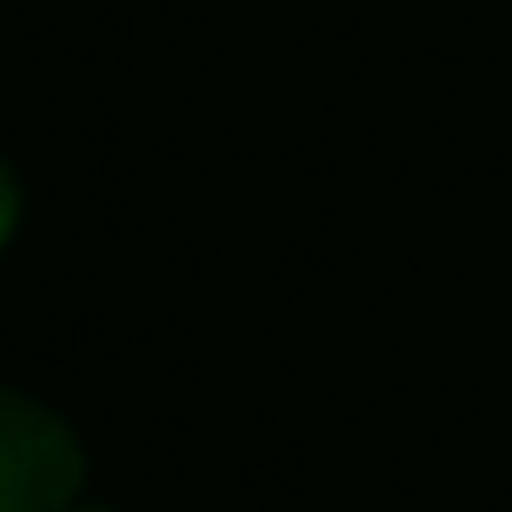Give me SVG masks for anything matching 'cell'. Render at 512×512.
Here are the masks:
<instances>
[{
    "label": "cell",
    "instance_id": "6da1fadb",
    "mask_svg": "<svg viewBox=\"0 0 512 512\" xmlns=\"http://www.w3.org/2000/svg\"><path fill=\"white\" fill-rule=\"evenodd\" d=\"M83 479L72 430L39 402L0 391V512H61Z\"/></svg>",
    "mask_w": 512,
    "mask_h": 512
},
{
    "label": "cell",
    "instance_id": "7a4b0ae2",
    "mask_svg": "<svg viewBox=\"0 0 512 512\" xmlns=\"http://www.w3.org/2000/svg\"><path fill=\"white\" fill-rule=\"evenodd\" d=\"M12 221H17V188H12V177L0 171V243L12 237Z\"/></svg>",
    "mask_w": 512,
    "mask_h": 512
}]
</instances>
